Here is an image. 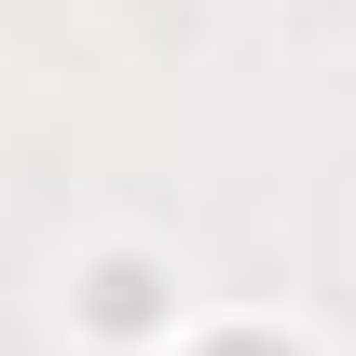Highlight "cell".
Instances as JSON below:
<instances>
[{
	"label": "cell",
	"instance_id": "cell-1",
	"mask_svg": "<svg viewBox=\"0 0 356 356\" xmlns=\"http://www.w3.org/2000/svg\"><path fill=\"white\" fill-rule=\"evenodd\" d=\"M151 302H165L151 261H110V274H96V329H151Z\"/></svg>",
	"mask_w": 356,
	"mask_h": 356
},
{
	"label": "cell",
	"instance_id": "cell-2",
	"mask_svg": "<svg viewBox=\"0 0 356 356\" xmlns=\"http://www.w3.org/2000/svg\"><path fill=\"white\" fill-rule=\"evenodd\" d=\"M206 356H288V343H261V329H233V343H206Z\"/></svg>",
	"mask_w": 356,
	"mask_h": 356
}]
</instances>
